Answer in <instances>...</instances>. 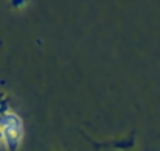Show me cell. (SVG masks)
<instances>
[{"mask_svg":"<svg viewBox=\"0 0 160 151\" xmlns=\"http://www.w3.org/2000/svg\"><path fill=\"white\" fill-rule=\"evenodd\" d=\"M2 140L8 149H16L22 138V121L14 112H5L0 123Z\"/></svg>","mask_w":160,"mask_h":151,"instance_id":"6da1fadb","label":"cell"},{"mask_svg":"<svg viewBox=\"0 0 160 151\" xmlns=\"http://www.w3.org/2000/svg\"><path fill=\"white\" fill-rule=\"evenodd\" d=\"M10 3H11V7L21 10V8H24L27 5V0H10Z\"/></svg>","mask_w":160,"mask_h":151,"instance_id":"7a4b0ae2","label":"cell"},{"mask_svg":"<svg viewBox=\"0 0 160 151\" xmlns=\"http://www.w3.org/2000/svg\"><path fill=\"white\" fill-rule=\"evenodd\" d=\"M7 112V101H0V123H2V117Z\"/></svg>","mask_w":160,"mask_h":151,"instance_id":"3957f363","label":"cell"},{"mask_svg":"<svg viewBox=\"0 0 160 151\" xmlns=\"http://www.w3.org/2000/svg\"><path fill=\"white\" fill-rule=\"evenodd\" d=\"M0 140H2V131H0Z\"/></svg>","mask_w":160,"mask_h":151,"instance_id":"277c9868","label":"cell"}]
</instances>
